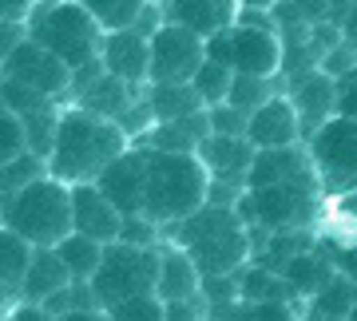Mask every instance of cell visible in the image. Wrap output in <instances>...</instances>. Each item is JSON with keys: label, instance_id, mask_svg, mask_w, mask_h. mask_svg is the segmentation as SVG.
I'll return each mask as SVG.
<instances>
[{"label": "cell", "instance_id": "6da1fadb", "mask_svg": "<svg viewBox=\"0 0 357 321\" xmlns=\"http://www.w3.org/2000/svg\"><path fill=\"white\" fill-rule=\"evenodd\" d=\"M128 131L112 123V119H100L84 111V107H68L60 116V131H56V147H52L48 171L52 179L68 182V187H79V182H96L103 171L112 167L115 159L128 147Z\"/></svg>", "mask_w": 357, "mask_h": 321}, {"label": "cell", "instance_id": "7a4b0ae2", "mask_svg": "<svg viewBox=\"0 0 357 321\" xmlns=\"http://www.w3.org/2000/svg\"><path fill=\"white\" fill-rule=\"evenodd\" d=\"M211 171L199 155L147 147V203L143 214L159 226H178L211 203Z\"/></svg>", "mask_w": 357, "mask_h": 321}, {"label": "cell", "instance_id": "3957f363", "mask_svg": "<svg viewBox=\"0 0 357 321\" xmlns=\"http://www.w3.org/2000/svg\"><path fill=\"white\" fill-rule=\"evenodd\" d=\"M175 246H183L199 262L203 278H234L246 266L255 238L234 206L206 203L199 214L175 226Z\"/></svg>", "mask_w": 357, "mask_h": 321}, {"label": "cell", "instance_id": "277c9868", "mask_svg": "<svg viewBox=\"0 0 357 321\" xmlns=\"http://www.w3.org/2000/svg\"><path fill=\"white\" fill-rule=\"evenodd\" d=\"M28 36L56 52L72 72L100 60L107 28L79 4V0H44L36 13L28 16Z\"/></svg>", "mask_w": 357, "mask_h": 321}, {"label": "cell", "instance_id": "5b68a950", "mask_svg": "<svg viewBox=\"0 0 357 321\" xmlns=\"http://www.w3.org/2000/svg\"><path fill=\"white\" fill-rule=\"evenodd\" d=\"M4 214V230H16L32 246H60L68 234H76L72 219V187L60 179H36L32 187L16 191L0 206Z\"/></svg>", "mask_w": 357, "mask_h": 321}, {"label": "cell", "instance_id": "8992f818", "mask_svg": "<svg viewBox=\"0 0 357 321\" xmlns=\"http://www.w3.org/2000/svg\"><path fill=\"white\" fill-rule=\"evenodd\" d=\"M159 266H163L159 246L112 242L103 254V266L91 278V294H96L100 309H112L143 294H159Z\"/></svg>", "mask_w": 357, "mask_h": 321}, {"label": "cell", "instance_id": "52a82bcc", "mask_svg": "<svg viewBox=\"0 0 357 321\" xmlns=\"http://www.w3.org/2000/svg\"><path fill=\"white\" fill-rule=\"evenodd\" d=\"M318 191L314 182H274V187H255L243 191L234 210L243 214L246 226L266 234L282 230H306L318 219Z\"/></svg>", "mask_w": 357, "mask_h": 321}, {"label": "cell", "instance_id": "ba28073f", "mask_svg": "<svg viewBox=\"0 0 357 321\" xmlns=\"http://www.w3.org/2000/svg\"><path fill=\"white\" fill-rule=\"evenodd\" d=\"M310 155L318 167V182L326 194H357V119L333 116L326 127L310 135Z\"/></svg>", "mask_w": 357, "mask_h": 321}, {"label": "cell", "instance_id": "9c48e42d", "mask_svg": "<svg viewBox=\"0 0 357 321\" xmlns=\"http://www.w3.org/2000/svg\"><path fill=\"white\" fill-rule=\"evenodd\" d=\"M206 64V36L191 28L167 24L155 28L151 36V84H195L199 68Z\"/></svg>", "mask_w": 357, "mask_h": 321}, {"label": "cell", "instance_id": "30bf717a", "mask_svg": "<svg viewBox=\"0 0 357 321\" xmlns=\"http://www.w3.org/2000/svg\"><path fill=\"white\" fill-rule=\"evenodd\" d=\"M0 60H4V79L28 84V88L44 91V95H52V100L64 95V91H72V79H76V72H72L56 52H48L32 36H28L20 48H13L8 56H0Z\"/></svg>", "mask_w": 357, "mask_h": 321}, {"label": "cell", "instance_id": "8fae6325", "mask_svg": "<svg viewBox=\"0 0 357 321\" xmlns=\"http://www.w3.org/2000/svg\"><path fill=\"white\" fill-rule=\"evenodd\" d=\"M234 36V72L238 76L274 79L286 64V44L270 24H238L230 28Z\"/></svg>", "mask_w": 357, "mask_h": 321}, {"label": "cell", "instance_id": "7c38bea8", "mask_svg": "<svg viewBox=\"0 0 357 321\" xmlns=\"http://www.w3.org/2000/svg\"><path fill=\"white\" fill-rule=\"evenodd\" d=\"M96 187L123 210V219H128V214H143V203H147V147L123 151L112 167L96 179Z\"/></svg>", "mask_w": 357, "mask_h": 321}, {"label": "cell", "instance_id": "4fadbf2b", "mask_svg": "<svg viewBox=\"0 0 357 321\" xmlns=\"http://www.w3.org/2000/svg\"><path fill=\"white\" fill-rule=\"evenodd\" d=\"M72 219H76V234H88V238H96V242H103V246L119 242L123 210H119L96 182L72 187Z\"/></svg>", "mask_w": 357, "mask_h": 321}, {"label": "cell", "instance_id": "5bb4252c", "mask_svg": "<svg viewBox=\"0 0 357 321\" xmlns=\"http://www.w3.org/2000/svg\"><path fill=\"white\" fill-rule=\"evenodd\" d=\"M258 147L246 135H206V143L199 147V159L206 163L211 179L227 182L230 191L238 194V187L246 191V175L255 167Z\"/></svg>", "mask_w": 357, "mask_h": 321}, {"label": "cell", "instance_id": "9a60e30c", "mask_svg": "<svg viewBox=\"0 0 357 321\" xmlns=\"http://www.w3.org/2000/svg\"><path fill=\"white\" fill-rule=\"evenodd\" d=\"M274 182H318V167H314V155L302 151L298 143L294 147H270V151L255 155V167L246 175V191L255 187H274Z\"/></svg>", "mask_w": 357, "mask_h": 321}, {"label": "cell", "instance_id": "2e32d148", "mask_svg": "<svg viewBox=\"0 0 357 321\" xmlns=\"http://www.w3.org/2000/svg\"><path fill=\"white\" fill-rule=\"evenodd\" d=\"M302 135H306V131H302V116H298L294 100H286V95L266 100L255 116H250V127H246V139L255 143L258 151H270V147H294Z\"/></svg>", "mask_w": 357, "mask_h": 321}, {"label": "cell", "instance_id": "e0dca14e", "mask_svg": "<svg viewBox=\"0 0 357 321\" xmlns=\"http://www.w3.org/2000/svg\"><path fill=\"white\" fill-rule=\"evenodd\" d=\"M103 68L112 76L128 79L139 88L143 79H151V36H143L139 28H123V32H107L100 52Z\"/></svg>", "mask_w": 357, "mask_h": 321}, {"label": "cell", "instance_id": "ac0fdd59", "mask_svg": "<svg viewBox=\"0 0 357 321\" xmlns=\"http://www.w3.org/2000/svg\"><path fill=\"white\" fill-rule=\"evenodd\" d=\"M337 84L333 76H326L321 68L306 72V76L298 79V88H294V107H298V116H302V131L314 135L318 127H326L333 116H337Z\"/></svg>", "mask_w": 357, "mask_h": 321}, {"label": "cell", "instance_id": "d6986e66", "mask_svg": "<svg viewBox=\"0 0 357 321\" xmlns=\"http://www.w3.org/2000/svg\"><path fill=\"white\" fill-rule=\"evenodd\" d=\"M243 16V0H175L167 8V20L191 28L199 36H218L230 32Z\"/></svg>", "mask_w": 357, "mask_h": 321}, {"label": "cell", "instance_id": "ffe728a7", "mask_svg": "<svg viewBox=\"0 0 357 321\" xmlns=\"http://www.w3.org/2000/svg\"><path fill=\"white\" fill-rule=\"evenodd\" d=\"M76 100H79V107H84V111H91V116H100V119H112V123H119V119L128 116L135 103H139V100H135V84L112 76L107 68L91 79L88 88L79 91Z\"/></svg>", "mask_w": 357, "mask_h": 321}, {"label": "cell", "instance_id": "44dd1931", "mask_svg": "<svg viewBox=\"0 0 357 321\" xmlns=\"http://www.w3.org/2000/svg\"><path fill=\"white\" fill-rule=\"evenodd\" d=\"M203 270L183 246H163V266H159V297L163 302H191L203 297Z\"/></svg>", "mask_w": 357, "mask_h": 321}, {"label": "cell", "instance_id": "7402d4cb", "mask_svg": "<svg viewBox=\"0 0 357 321\" xmlns=\"http://www.w3.org/2000/svg\"><path fill=\"white\" fill-rule=\"evenodd\" d=\"M72 285V274H68L64 258L56 246H36V258L28 266V278H24V290H20V302H36L44 306L48 297H56L60 290Z\"/></svg>", "mask_w": 357, "mask_h": 321}, {"label": "cell", "instance_id": "603a6c76", "mask_svg": "<svg viewBox=\"0 0 357 321\" xmlns=\"http://www.w3.org/2000/svg\"><path fill=\"white\" fill-rule=\"evenodd\" d=\"M211 135V116L199 111V116H187V119H171V123H155L147 131L143 147L151 151H178V155H199V147L206 143Z\"/></svg>", "mask_w": 357, "mask_h": 321}, {"label": "cell", "instance_id": "cb8c5ba5", "mask_svg": "<svg viewBox=\"0 0 357 321\" xmlns=\"http://www.w3.org/2000/svg\"><path fill=\"white\" fill-rule=\"evenodd\" d=\"M36 258V246L20 238L16 230H4L0 234V282H4V297H8V309L20 306L16 297L24 290V278H28V266Z\"/></svg>", "mask_w": 357, "mask_h": 321}, {"label": "cell", "instance_id": "d4e9b609", "mask_svg": "<svg viewBox=\"0 0 357 321\" xmlns=\"http://www.w3.org/2000/svg\"><path fill=\"white\" fill-rule=\"evenodd\" d=\"M333 274H337V266H333V258H326V250H302L298 258H290L286 262V270H282V278L294 285V294L298 297H314L321 290V285L330 282Z\"/></svg>", "mask_w": 357, "mask_h": 321}, {"label": "cell", "instance_id": "484cf974", "mask_svg": "<svg viewBox=\"0 0 357 321\" xmlns=\"http://www.w3.org/2000/svg\"><path fill=\"white\" fill-rule=\"evenodd\" d=\"M147 103H151L155 123H171V119H187V116L206 111V103L199 100L195 84H151Z\"/></svg>", "mask_w": 357, "mask_h": 321}, {"label": "cell", "instance_id": "4316f807", "mask_svg": "<svg viewBox=\"0 0 357 321\" xmlns=\"http://www.w3.org/2000/svg\"><path fill=\"white\" fill-rule=\"evenodd\" d=\"M56 250H60V258H64L72 282H91L96 270L103 266V254H107V246L96 242V238H88V234H68Z\"/></svg>", "mask_w": 357, "mask_h": 321}, {"label": "cell", "instance_id": "83f0119b", "mask_svg": "<svg viewBox=\"0 0 357 321\" xmlns=\"http://www.w3.org/2000/svg\"><path fill=\"white\" fill-rule=\"evenodd\" d=\"M238 297L243 302H294V285L282 278L278 270H266V266H246L238 274Z\"/></svg>", "mask_w": 357, "mask_h": 321}, {"label": "cell", "instance_id": "f1b7e54d", "mask_svg": "<svg viewBox=\"0 0 357 321\" xmlns=\"http://www.w3.org/2000/svg\"><path fill=\"white\" fill-rule=\"evenodd\" d=\"M354 302H357V278L337 270L318 294L310 297V309H314L318 318H349V313H354Z\"/></svg>", "mask_w": 357, "mask_h": 321}, {"label": "cell", "instance_id": "f546056e", "mask_svg": "<svg viewBox=\"0 0 357 321\" xmlns=\"http://www.w3.org/2000/svg\"><path fill=\"white\" fill-rule=\"evenodd\" d=\"M96 20H100L107 32H123V28H135L143 20V13L151 8L147 0H79Z\"/></svg>", "mask_w": 357, "mask_h": 321}, {"label": "cell", "instance_id": "4dcf8cb0", "mask_svg": "<svg viewBox=\"0 0 357 321\" xmlns=\"http://www.w3.org/2000/svg\"><path fill=\"white\" fill-rule=\"evenodd\" d=\"M234 68L227 64H215V60H206L203 68H199V76H195V91H199V100L206 103V107H218V103L230 100V88H234Z\"/></svg>", "mask_w": 357, "mask_h": 321}, {"label": "cell", "instance_id": "1f68e13d", "mask_svg": "<svg viewBox=\"0 0 357 321\" xmlns=\"http://www.w3.org/2000/svg\"><path fill=\"white\" fill-rule=\"evenodd\" d=\"M44 175H52L48 171V159H40V155H20L16 163H4L0 167V187H4V198L16 191H24V187H32L36 179H44Z\"/></svg>", "mask_w": 357, "mask_h": 321}, {"label": "cell", "instance_id": "d6a6232c", "mask_svg": "<svg viewBox=\"0 0 357 321\" xmlns=\"http://www.w3.org/2000/svg\"><path fill=\"white\" fill-rule=\"evenodd\" d=\"M222 321H302L294 313V302H234Z\"/></svg>", "mask_w": 357, "mask_h": 321}, {"label": "cell", "instance_id": "836d02e7", "mask_svg": "<svg viewBox=\"0 0 357 321\" xmlns=\"http://www.w3.org/2000/svg\"><path fill=\"white\" fill-rule=\"evenodd\" d=\"M0 100H4L8 111H16V116H24V119L36 116V111H44V107H56L52 95L28 88V84H16V79H4V84H0Z\"/></svg>", "mask_w": 357, "mask_h": 321}, {"label": "cell", "instance_id": "e575fe53", "mask_svg": "<svg viewBox=\"0 0 357 321\" xmlns=\"http://www.w3.org/2000/svg\"><path fill=\"white\" fill-rule=\"evenodd\" d=\"M28 151H32V147H28L24 116H16V111L4 107V116H0V167H4V163H16V159L28 155Z\"/></svg>", "mask_w": 357, "mask_h": 321}, {"label": "cell", "instance_id": "d590c367", "mask_svg": "<svg viewBox=\"0 0 357 321\" xmlns=\"http://www.w3.org/2000/svg\"><path fill=\"white\" fill-rule=\"evenodd\" d=\"M107 313H112V321H167V302L159 294H143L112 306Z\"/></svg>", "mask_w": 357, "mask_h": 321}, {"label": "cell", "instance_id": "8d00e7d4", "mask_svg": "<svg viewBox=\"0 0 357 321\" xmlns=\"http://www.w3.org/2000/svg\"><path fill=\"white\" fill-rule=\"evenodd\" d=\"M266 100H274L270 95V79H258V76H234V88H230V100L238 111H246V116H255L258 107Z\"/></svg>", "mask_w": 357, "mask_h": 321}, {"label": "cell", "instance_id": "74e56055", "mask_svg": "<svg viewBox=\"0 0 357 321\" xmlns=\"http://www.w3.org/2000/svg\"><path fill=\"white\" fill-rule=\"evenodd\" d=\"M206 116H211V135H246V127H250V116L238 111L234 103L206 107Z\"/></svg>", "mask_w": 357, "mask_h": 321}, {"label": "cell", "instance_id": "f35d334b", "mask_svg": "<svg viewBox=\"0 0 357 321\" xmlns=\"http://www.w3.org/2000/svg\"><path fill=\"white\" fill-rule=\"evenodd\" d=\"M155 238H159V222H151L147 214H128V219H123L119 242H131V246H155Z\"/></svg>", "mask_w": 357, "mask_h": 321}, {"label": "cell", "instance_id": "ab89813d", "mask_svg": "<svg viewBox=\"0 0 357 321\" xmlns=\"http://www.w3.org/2000/svg\"><path fill=\"white\" fill-rule=\"evenodd\" d=\"M211 306L206 297H191V302H167V321H206Z\"/></svg>", "mask_w": 357, "mask_h": 321}, {"label": "cell", "instance_id": "60d3db41", "mask_svg": "<svg viewBox=\"0 0 357 321\" xmlns=\"http://www.w3.org/2000/svg\"><path fill=\"white\" fill-rule=\"evenodd\" d=\"M354 60H357V52L349 48V44H337V48L330 52V56H326V60H321V72H326V76H345V72H349V68H354Z\"/></svg>", "mask_w": 357, "mask_h": 321}, {"label": "cell", "instance_id": "b9f144b4", "mask_svg": "<svg viewBox=\"0 0 357 321\" xmlns=\"http://www.w3.org/2000/svg\"><path fill=\"white\" fill-rule=\"evenodd\" d=\"M206 60L215 64L234 68V36L230 32H218V36H206Z\"/></svg>", "mask_w": 357, "mask_h": 321}, {"label": "cell", "instance_id": "7bdbcfd3", "mask_svg": "<svg viewBox=\"0 0 357 321\" xmlns=\"http://www.w3.org/2000/svg\"><path fill=\"white\" fill-rule=\"evenodd\" d=\"M4 321H56L44 306H36V302H20V306L4 309Z\"/></svg>", "mask_w": 357, "mask_h": 321}, {"label": "cell", "instance_id": "ee69618b", "mask_svg": "<svg viewBox=\"0 0 357 321\" xmlns=\"http://www.w3.org/2000/svg\"><path fill=\"white\" fill-rule=\"evenodd\" d=\"M32 13H36L32 0H0V20L4 24H24Z\"/></svg>", "mask_w": 357, "mask_h": 321}, {"label": "cell", "instance_id": "f6af8a7d", "mask_svg": "<svg viewBox=\"0 0 357 321\" xmlns=\"http://www.w3.org/2000/svg\"><path fill=\"white\" fill-rule=\"evenodd\" d=\"M337 116H349L357 119V76H349L337 91Z\"/></svg>", "mask_w": 357, "mask_h": 321}, {"label": "cell", "instance_id": "bcb514c9", "mask_svg": "<svg viewBox=\"0 0 357 321\" xmlns=\"http://www.w3.org/2000/svg\"><path fill=\"white\" fill-rule=\"evenodd\" d=\"M342 40L357 52V0H349V8L342 16Z\"/></svg>", "mask_w": 357, "mask_h": 321}, {"label": "cell", "instance_id": "7dc6e473", "mask_svg": "<svg viewBox=\"0 0 357 321\" xmlns=\"http://www.w3.org/2000/svg\"><path fill=\"white\" fill-rule=\"evenodd\" d=\"M56 321H112V313L107 309H72V313H64V318H56Z\"/></svg>", "mask_w": 357, "mask_h": 321}, {"label": "cell", "instance_id": "c3c4849f", "mask_svg": "<svg viewBox=\"0 0 357 321\" xmlns=\"http://www.w3.org/2000/svg\"><path fill=\"white\" fill-rule=\"evenodd\" d=\"M243 4H250V8H262V13H266V8H274V4H278V0H243Z\"/></svg>", "mask_w": 357, "mask_h": 321}, {"label": "cell", "instance_id": "681fc988", "mask_svg": "<svg viewBox=\"0 0 357 321\" xmlns=\"http://www.w3.org/2000/svg\"><path fill=\"white\" fill-rule=\"evenodd\" d=\"M310 321H349V318H318V313H310Z\"/></svg>", "mask_w": 357, "mask_h": 321}, {"label": "cell", "instance_id": "f907efd6", "mask_svg": "<svg viewBox=\"0 0 357 321\" xmlns=\"http://www.w3.org/2000/svg\"><path fill=\"white\" fill-rule=\"evenodd\" d=\"M345 206H349V210H354V214H357V194H354V198H349V203H345Z\"/></svg>", "mask_w": 357, "mask_h": 321}, {"label": "cell", "instance_id": "816d5d0a", "mask_svg": "<svg viewBox=\"0 0 357 321\" xmlns=\"http://www.w3.org/2000/svg\"><path fill=\"white\" fill-rule=\"evenodd\" d=\"M349 321H357V302H354V313H349Z\"/></svg>", "mask_w": 357, "mask_h": 321}]
</instances>
